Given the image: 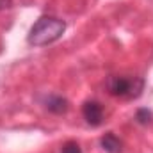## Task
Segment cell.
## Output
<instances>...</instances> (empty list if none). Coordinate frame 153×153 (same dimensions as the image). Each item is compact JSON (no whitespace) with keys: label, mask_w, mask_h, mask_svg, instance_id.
Wrapping results in <instances>:
<instances>
[{"label":"cell","mask_w":153,"mask_h":153,"mask_svg":"<svg viewBox=\"0 0 153 153\" xmlns=\"http://www.w3.org/2000/svg\"><path fill=\"white\" fill-rule=\"evenodd\" d=\"M64 32H66V22L64 20H61L57 16L43 14L30 27V30L27 34V43L30 46H46V45L59 41Z\"/></svg>","instance_id":"1"},{"label":"cell","mask_w":153,"mask_h":153,"mask_svg":"<svg viewBox=\"0 0 153 153\" xmlns=\"http://www.w3.org/2000/svg\"><path fill=\"white\" fill-rule=\"evenodd\" d=\"M61 153H82V148H80V144L76 141H68V143L62 144Z\"/></svg>","instance_id":"7"},{"label":"cell","mask_w":153,"mask_h":153,"mask_svg":"<svg viewBox=\"0 0 153 153\" xmlns=\"http://www.w3.org/2000/svg\"><path fill=\"white\" fill-rule=\"evenodd\" d=\"M11 7H13V0H0V11L11 9Z\"/></svg>","instance_id":"8"},{"label":"cell","mask_w":153,"mask_h":153,"mask_svg":"<svg viewBox=\"0 0 153 153\" xmlns=\"http://www.w3.org/2000/svg\"><path fill=\"white\" fill-rule=\"evenodd\" d=\"M82 116L89 126H100L103 123V105L98 100H87L82 105Z\"/></svg>","instance_id":"3"},{"label":"cell","mask_w":153,"mask_h":153,"mask_svg":"<svg viewBox=\"0 0 153 153\" xmlns=\"http://www.w3.org/2000/svg\"><path fill=\"white\" fill-rule=\"evenodd\" d=\"M45 109L48 112L57 114V116L66 114L68 109H70V102L64 96H61V94H48L45 98Z\"/></svg>","instance_id":"4"},{"label":"cell","mask_w":153,"mask_h":153,"mask_svg":"<svg viewBox=\"0 0 153 153\" xmlns=\"http://www.w3.org/2000/svg\"><path fill=\"white\" fill-rule=\"evenodd\" d=\"M100 146L105 153H121V150H123V143L114 132H107L105 135H102Z\"/></svg>","instance_id":"5"},{"label":"cell","mask_w":153,"mask_h":153,"mask_svg":"<svg viewBox=\"0 0 153 153\" xmlns=\"http://www.w3.org/2000/svg\"><path fill=\"white\" fill-rule=\"evenodd\" d=\"M135 121H137L139 125L146 126V125H150L153 121V112L150 109H146V107H141V109H137V112H135Z\"/></svg>","instance_id":"6"},{"label":"cell","mask_w":153,"mask_h":153,"mask_svg":"<svg viewBox=\"0 0 153 153\" xmlns=\"http://www.w3.org/2000/svg\"><path fill=\"white\" fill-rule=\"evenodd\" d=\"M107 91L114 98L134 100L139 98L144 91V80L141 76H126V75H112L107 78Z\"/></svg>","instance_id":"2"}]
</instances>
